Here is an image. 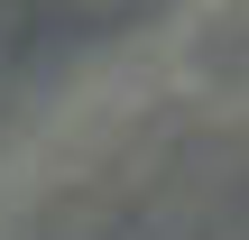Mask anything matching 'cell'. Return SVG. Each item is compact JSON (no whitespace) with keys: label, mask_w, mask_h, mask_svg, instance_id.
<instances>
[{"label":"cell","mask_w":249,"mask_h":240,"mask_svg":"<svg viewBox=\"0 0 249 240\" xmlns=\"http://www.w3.org/2000/svg\"><path fill=\"white\" fill-rule=\"evenodd\" d=\"M65 9H92V0H65Z\"/></svg>","instance_id":"6da1fadb"}]
</instances>
